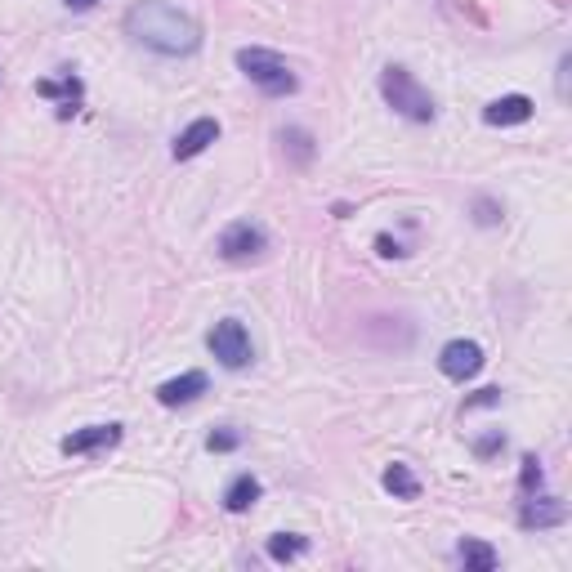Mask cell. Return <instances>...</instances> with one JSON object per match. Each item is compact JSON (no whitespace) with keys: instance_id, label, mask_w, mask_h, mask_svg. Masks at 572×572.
I'll list each match as a JSON object with an SVG mask.
<instances>
[{"instance_id":"obj_4","label":"cell","mask_w":572,"mask_h":572,"mask_svg":"<svg viewBox=\"0 0 572 572\" xmlns=\"http://www.w3.org/2000/svg\"><path fill=\"white\" fill-rule=\"evenodd\" d=\"M206 345H211V354L219 358V367H228V371H242V367H251V358H255L251 336H246V327H242V322H237V318L215 322V327H211V336H206Z\"/></svg>"},{"instance_id":"obj_16","label":"cell","mask_w":572,"mask_h":572,"mask_svg":"<svg viewBox=\"0 0 572 572\" xmlns=\"http://www.w3.org/2000/svg\"><path fill=\"white\" fill-rule=\"evenodd\" d=\"M309 555V537H295V532H278V537H269V559H278V564H291V559Z\"/></svg>"},{"instance_id":"obj_7","label":"cell","mask_w":572,"mask_h":572,"mask_svg":"<svg viewBox=\"0 0 572 572\" xmlns=\"http://www.w3.org/2000/svg\"><path fill=\"white\" fill-rule=\"evenodd\" d=\"M564 519H568V505L559 497H537V492H528V501H523V510H519V528H528V532L559 528Z\"/></svg>"},{"instance_id":"obj_15","label":"cell","mask_w":572,"mask_h":572,"mask_svg":"<svg viewBox=\"0 0 572 572\" xmlns=\"http://www.w3.org/2000/svg\"><path fill=\"white\" fill-rule=\"evenodd\" d=\"M380 483H385V492H389V497H398V501H416V497H421V479H416V474L407 470L403 461L389 465Z\"/></svg>"},{"instance_id":"obj_12","label":"cell","mask_w":572,"mask_h":572,"mask_svg":"<svg viewBox=\"0 0 572 572\" xmlns=\"http://www.w3.org/2000/svg\"><path fill=\"white\" fill-rule=\"evenodd\" d=\"M456 564H461L465 572H492L501 564V555L488 546V541H479V537H465L461 546H456Z\"/></svg>"},{"instance_id":"obj_6","label":"cell","mask_w":572,"mask_h":572,"mask_svg":"<svg viewBox=\"0 0 572 572\" xmlns=\"http://www.w3.org/2000/svg\"><path fill=\"white\" fill-rule=\"evenodd\" d=\"M438 371L447 380H470L483 371V349L474 340H447L443 354H438Z\"/></svg>"},{"instance_id":"obj_19","label":"cell","mask_w":572,"mask_h":572,"mask_svg":"<svg viewBox=\"0 0 572 572\" xmlns=\"http://www.w3.org/2000/svg\"><path fill=\"white\" fill-rule=\"evenodd\" d=\"M206 447H211V452H237V447H242V434H237V429H215V434L206 438Z\"/></svg>"},{"instance_id":"obj_13","label":"cell","mask_w":572,"mask_h":572,"mask_svg":"<svg viewBox=\"0 0 572 572\" xmlns=\"http://www.w3.org/2000/svg\"><path fill=\"white\" fill-rule=\"evenodd\" d=\"M260 479H255V474H237L233 483H228V492H224V510L228 514H246L251 510L255 501H260Z\"/></svg>"},{"instance_id":"obj_24","label":"cell","mask_w":572,"mask_h":572,"mask_svg":"<svg viewBox=\"0 0 572 572\" xmlns=\"http://www.w3.org/2000/svg\"><path fill=\"white\" fill-rule=\"evenodd\" d=\"M63 5L76 9V14H85V9H94V5H99V0H63Z\"/></svg>"},{"instance_id":"obj_22","label":"cell","mask_w":572,"mask_h":572,"mask_svg":"<svg viewBox=\"0 0 572 572\" xmlns=\"http://www.w3.org/2000/svg\"><path fill=\"white\" fill-rule=\"evenodd\" d=\"M501 403V389H479L474 398H465V412H474V407H497Z\"/></svg>"},{"instance_id":"obj_10","label":"cell","mask_w":572,"mask_h":572,"mask_svg":"<svg viewBox=\"0 0 572 572\" xmlns=\"http://www.w3.org/2000/svg\"><path fill=\"white\" fill-rule=\"evenodd\" d=\"M117 443H121V425H85L63 438V452L81 456V452H99V447H117Z\"/></svg>"},{"instance_id":"obj_8","label":"cell","mask_w":572,"mask_h":572,"mask_svg":"<svg viewBox=\"0 0 572 572\" xmlns=\"http://www.w3.org/2000/svg\"><path fill=\"white\" fill-rule=\"evenodd\" d=\"M215 139H219V121L215 117H197L193 126L175 139V148H170V152H175V161H193V157H202Z\"/></svg>"},{"instance_id":"obj_11","label":"cell","mask_w":572,"mask_h":572,"mask_svg":"<svg viewBox=\"0 0 572 572\" xmlns=\"http://www.w3.org/2000/svg\"><path fill=\"white\" fill-rule=\"evenodd\" d=\"M202 394H206V376L202 371H184V376L166 380V385L157 389V403L161 407H184V403H193V398H202Z\"/></svg>"},{"instance_id":"obj_9","label":"cell","mask_w":572,"mask_h":572,"mask_svg":"<svg viewBox=\"0 0 572 572\" xmlns=\"http://www.w3.org/2000/svg\"><path fill=\"white\" fill-rule=\"evenodd\" d=\"M483 121L488 126H523V121H532V99L528 94H501L483 108Z\"/></svg>"},{"instance_id":"obj_5","label":"cell","mask_w":572,"mask_h":572,"mask_svg":"<svg viewBox=\"0 0 572 572\" xmlns=\"http://www.w3.org/2000/svg\"><path fill=\"white\" fill-rule=\"evenodd\" d=\"M215 251L224 255L228 264H246V260H255V255L269 251V237H264L260 224H251V219H237V224H228L224 233H219Z\"/></svg>"},{"instance_id":"obj_1","label":"cell","mask_w":572,"mask_h":572,"mask_svg":"<svg viewBox=\"0 0 572 572\" xmlns=\"http://www.w3.org/2000/svg\"><path fill=\"white\" fill-rule=\"evenodd\" d=\"M121 27H126L130 41L161 54V59H188V54H197V45H202L197 18L166 5V0H139V5H130Z\"/></svg>"},{"instance_id":"obj_23","label":"cell","mask_w":572,"mask_h":572,"mask_svg":"<svg viewBox=\"0 0 572 572\" xmlns=\"http://www.w3.org/2000/svg\"><path fill=\"white\" fill-rule=\"evenodd\" d=\"M376 251L385 255V260H398V255H407L403 246H398V242H394V237H389V233H380V237H376Z\"/></svg>"},{"instance_id":"obj_17","label":"cell","mask_w":572,"mask_h":572,"mask_svg":"<svg viewBox=\"0 0 572 572\" xmlns=\"http://www.w3.org/2000/svg\"><path fill=\"white\" fill-rule=\"evenodd\" d=\"M282 143H286V152H291L295 166H309V161H313V135H309V130L286 126L282 130Z\"/></svg>"},{"instance_id":"obj_3","label":"cell","mask_w":572,"mask_h":572,"mask_svg":"<svg viewBox=\"0 0 572 572\" xmlns=\"http://www.w3.org/2000/svg\"><path fill=\"white\" fill-rule=\"evenodd\" d=\"M237 68H242V76L255 85V90L269 94V99H286V94L300 90L291 63H286L282 54L264 50V45H246V50H237Z\"/></svg>"},{"instance_id":"obj_2","label":"cell","mask_w":572,"mask_h":572,"mask_svg":"<svg viewBox=\"0 0 572 572\" xmlns=\"http://www.w3.org/2000/svg\"><path fill=\"white\" fill-rule=\"evenodd\" d=\"M380 99H385L398 117L416 121V126H429V121H434V112H438L434 108V94H429L425 85L403 68V63H389V68L380 72Z\"/></svg>"},{"instance_id":"obj_14","label":"cell","mask_w":572,"mask_h":572,"mask_svg":"<svg viewBox=\"0 0 572 572\" xmlns=\"http://www.w3.org/2000/svg\"><path fill=\"white\" fill-rule=\"evenodd\" d=\"M36 94H45V99H63L59 117H72L76 103H81V81H76L72 72H63V81H36Z\"/></svg>"},{"instance_id":"obj_20","label":"cell","mask_w":572,"mask_h":572,"mask_svg":"<svg viewBox=\"0 0 572 572\" xmlns=\"http://www.w3.org/2000/svg\"><path fill=\"white\" fill-rule=\"evenodd\" d=\"M501 447H505V434H501V429H492V434L474 438V456H479V461H488V456H497Z\"/></svg>"},{"instance_id":"obj_21","label":"cell","mask_w":572,"mask_h":572,"mask_svg":"<svg viewBox=\"0 0 572 572\" xmlns=\"http://www.w3.org/2000/svg\"><path fill=\"white\" fill-rule=\"evenodd\" d=\"M474 219H479L483 228H492V224H501V206L492 202V197H474Z\"/></svg>"},{"instance_id":"obj_18","label":"cell","mask_w":572,"mask_h":572,"mask_svg":"<svg viewBox=\"0 0 572 572\" xmlns=\"http://www.w3.org/2000/svg\"><path fill=\"white\" fill-rule=\"evenodd\" d=\"M519 488H523V497H528V492H537V488H541V461H537V456H523Z\"/></svg>"}]
</instances>
